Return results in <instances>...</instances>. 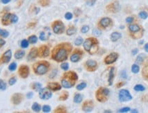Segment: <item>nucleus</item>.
<instances>
[{
	"label": "nucleus",
	"mask_w": 148,
	"mask_h": 113,
	"mask_svg": "<svg viewBox=\"0 0 148 113\" xmlns=\"http://www.w3.org/2000/svg\"><path fill=\"white\" fill-rule=\"evenodd\" d=\"M73 46L69 43H62L54 47L51 51V58L57 62H62L67 60Z\"/></svg>",
	"instance_id": "1"
},
{
	"label": "nucleus",
	"mask_w": 148,
	"mask_h": 113,
	"mask_svg": "<svg viewBox=\"0 0 148 113\" xmlns=\"http://www.w3.org/2000/svg\"><path fill=\"white\" fill-rule=\"evenodd\" d=\"M78 80V75L73 71H69L64 73L61 78V84L65 88H70L76 84Z\"/></svg>",
	"instance_id": "2"
},
{
	"label": "nucleus",
	"mask_w": 148,
	"mask_h": 113,
	"mask_svg": "<svg viewBox=\"0 0 148 113\" xmlns=\"http://www.w3.org/2000/svg\"><path fill=\"white\" fill-rule=\"evenodd\" d=\"M50 68V63L47 60H40L32 65V70L34 74L43 75L46 74Z\"/></svg>",
	"instance_id": "3"
},
{
	"label": "nucleus",
	"mask_w": 148,
	"mask_h": 113,
	"mask_svg": "<svg viewBox=\"0 0 148 113\" xmlns=\"http://www.w3.org/2000/svg\"><path fill=\"white\" fill-rule=\"evenodd\" d=\"M98 45H99V41L95 37H90L89 39H87L83 43L84 50L91 55L94 54L97 52L99 48Z\"/></svg>",
	"instance_id": "4"
},
{
	"label": "nucleus",
	"mask_w": 148,
	"mask_h": 113,
	"mask_svg": "<svg viewBox=\"0 0 148 113\" xmlns=\"http://www.w3.org/2000/svg\"><path fill=\"white\" fill-rule=\"evenodd\" d=\"M110 90L107 88L100 87L95 92V97L99 102L104 103L108 100Z\"/></svg>",
	"instance_id": "5"
},
{
	"label": "nucleus",
	"mask_w": 148,
	"mask_h": 113,
	"mask_svg": "<svg viewBox=\"0 0 148 113\" xmlns=\"http://www.w3.org/2000/svg\"><path fill=\"white\" fill-rule=\"evenodd\" d=\"M19 17L15 14L6 13L3 16L2 19V23L3 26H9L12 23H17L18 22Z\"/></svg>",
	"instance_id": "6"
},
{
	"label": "nucleus",
	"mask_w": 148,
	"mask_h": 113,
	"mask_svg": "<svg viewBox=\"0 0 148 113\" xmlns=\"http://www.w3.org/2000/svg\"><path fill=\"white\" fill-rule=\"evenodd\" d=\"M51 28L56 34H61L64 32L65 26L63 22L60 20H56L51 24Z\"/></svg>",
	"instance_id": "7"
},
{
	"label": "nucleus",
	"mask_w": 148,
	"mask_h": 113,
	"mask_svg": "<svg viewBox=\"0 0 148 113\" xmlns=\"http://www.w3.org/2000/svg\"><path fill=\"white\" fill-rule=\"evenodd\" d=\"M120 4L119 2H118L117 0H115L114 2H112L110 4H109L108 5L106 6V10L108 13H118L120 10Z\"/></svg>",
	"instance_id": "8"
},
{
	"label": "nucleus",
	"mask_w": 148,
	"mask_h": 113,
	"mask_svg": "<svg viewBox=\"0 0 148 113\" xmlns=\"http://www.w3.org/2000/svg\"><path fill=\"white\" fill-rule=\"evenodd\" d=\"M30 68L26 64H21L19 67L18 74L19 77L22 79H26L30 75Z\"/></svg>",
	"instance_id": "9"
},
{
	"label": "nucleus",
	"mask_w": 148,
	"mask_h": 113,
	"mask_svg": "<svg viewBox=\"0 0 148 113\" xmlns=\"http://www.w3.org/2000/svg\"><path fill=\"white\" fill-rule=\"evenodd\" d=\"M83 55H84V51L82 49H74V51L70 56V60L72 62H78L82 59Z\"/></svg>",
	"instance_id": "10"
},
{
	"label": "nucleus",
	"mask_w": 148,
	"mask_h": 113,
	"mask_svg": "<svg viewBox=\"0 0 148 113\" xmlns=\"http://www.w3.org/2000/svg\"><path fill=\"white\" fill-rule=\"evenodd\" d=\"M84 68L87 71L93 72L96 71L98 68V64L95 60H88L84 63Z\"/></svg>",
	"instance_id": "11"
},
{
	"label": "nucleus",
	"mask_w": 148,
	"mask_h": 113,
	"mask_svg": "<svg viewBox=\"0 0 148 113\" xmlns=\"http://www.w3.org/2000/svg\"><path fill=\"white\" fill-rule=\"evenodd\" d=\"M39 97L43 100H47L49 99L52 96V92L48 88H42L41 90L38 91Z\"/></svg>",
	"instance_id": "12"
},
{
	"label": "nucleus",
	"mask_w": 148,
	"mask_h": 113,
	"mask_svg": "<svg viewBox=\"0 0 148 113\" xmlns=\"http://www.w3.org/2000/svg\"><path fill=\"white\" fill-rule=\"evenodd\" d=\"M132 99V95H130V92L128 90L125 89H122L119 91V99L121 102H124V101H130Z\"/></svg>",
	"instance_id": "13"
},
{
	"label": "nucleus",
	"mask_w": 148,
	"mask_h": 113,
	"mask_svg": "<svg viewBox=\"0 0 148 113\" xmlns=\"http://www.w3.org/2000/svg\"><path fill=\"white\" fill-rule=\"evenodd\" d=\"M24 99V95L20 92L14 93L10 98V101L14 105H19L22 102Z\"/></svg>",
	"instance_id": "14"
},
{
	"label": "nucleus",
	"mask_w": 148,
	"mask_h": 113,
	"mask_svg": "<svg viewBox=\"0 0 148 113\" xmlns=\"http://www.w3.org/2000/svg\"><path fill=\"white\" fill-rule=\"evenodd\" d=\"M49 55V47L47 45H43L38 48V57L47 58Z\"/></svg>",
	"instance_id": "15"
},
{
	"label": "nucleus",
	"mask_w": 148,
	"mask_h": 113,
	"mask_svg": "<svg viewBox=\"0 0 148 113\" xmlns=\"http://www.w3.org/2000/svg\"><path fill=\"white\" fill-rule=\"evenodd\" d=\"M11 58H12V51L10 49H8L0 57V64L8 63Z\"/></svg>",
	"instance_id": "16"
},
{
	"label": "nucleus",
	"mask_w": 148,
	"mask_h": 113,
	"mask_svg": "<svg viewBox=\"0 0 148 113\" xmlns=\"http://www.w3.org/2000/svg\"><path fill=\"white\" fill-rule=\"evenodd\" d=\"M94 108V103L93 100H86L82 105V110L86 112H89L93 110Z\"/></svg>",
	"instance_id": "17"
},
{
	"label": "nucleus",
	"mask_w": 148,
	"mask_h": 113,
	"mask_svg": "<svg viewBox=\"0 0 148 113\" xmlns=\"http://www.w3.org/2000/svg\"><path fill=\"white\" fill-rule=\"evenodd\" d=\"M119 55L116 52H112L111 54L108 55L105 58L104 62L106 64H111L114 63L117 60Z\"/></svg>",
	"instance_id": "18"
},
{
	"label": "nucleus",
	"mask_w": 148,
	"mask_h": 113,
	"mask_svg": "<svg viewBox=\"0 0 148 113\" xmlns=\"http://www.w3.org/2000/svg\"><path fill=\"white\" fill-rule=\"evenodd\" d=\"M112 24V19L109 17H104L99 21V26L100 28L106 29L110 27Z\"/></svg>",
	"instance_id": "19"
},
{
	"label": "nucleus",
	"mask_w": 148,
	"mask_h": 113,
	"mask_svg": "<svg viewBox=\"0 0 148 113\" xmlns=\"http://www.w3.org/2000/svg\"><path fill=\"white\" fill-rule=\"evenodd\" d=\"M37 57H38V48L36 47H33L28 53V60L32 61L36 59Z\"/></svg>",
	"instance_id": "20"
},
{
	"label": "nucleus",
	"mask_w": 148,
	"mask_h": 113,
	"mask_svg": "<svg viewBox=\"0 0 148 113\" xmlns=\"http://www.w3.org/2000/svg\"><path fill=\"white\" fill-rule=\"evenodd\" d=\"M47 87L51 91H58L61 90L62 86L58 82H49L47 84Z\"/></svg>",
	"instance_id": "21"
},
{
	"label": "nucleus",
	"mask_w": 148,
	"mask_h": 113,
	"mask_svg": "<svg viewBox=\"0 0 148 113\" xmlns=\"http://www.w3.org/2000/svg\"><path fill=\"white\" fill-rule=\"evenodd\" d=\"M114 77H115V67H110L108 69V82L109 86L112 84Z\"/></svg>",
	"instance_id": "22"
},
{
	"label": "nucleus",
	"mask_w": 148,
	"mask_h": 113,
	"mask_svg": "<svg viewBox=\"0 0 148 113\" xmlns=\"http://www.w3.org/2000/svg\"><path fill=\"white\" fill-rule=\"evenodd\" d=\"M26 55V52L25 51H23L22 49H17V51L15 52V54H14V56H15V58L17 60H20L21 58H23V57L25 56Z\"/></svg>",
	"instance_id": "23"
},
{
	"label": "nucleus",
	"mask_w": 148,
	"mask_h": 113,
	"mask_svg": "<svg viewBox=\"0 0 148 113\" xmlns=\"http://www.w3.org/2000/svg\"><path fill=\"white\" fill-rule=\"evenodd\" d=\"M31 88H32L34 91L38 92V91L42 88V84H41V83H39V82H33V83L31 84Z\"/></svg>",
	"instance_id": "24"
},
{
	"label": "nucleus",
	"mask_w": 148,
	"mask_h": 113,
	"mask_svg": "<svg viewBox=\"0 0 148 113\" xmlns=\"http://www.w3.org/2000/svg\"><path fill=\"white\" fill-rule=\"evenodd\" d=\"M77 31L76 28L73 26H71L69 27V28L66 30V35H68V36H72V35H73L76 34Z\"/></svg>",
	"instance_id": "25"
},
{
	"label": "nucleus",
	"mask_w": 148,
	"mask_h": 113,
	"mask_svg": "<svg viewBox=\"0 0 148 113\" xmlns=\"http://www.w3.org/2000/svg\"><path fill=\"white\" fill-rule=\"evenodd\" d=\"M121 38V34L119 33V32H113L110 36V39L112 42L118 41Z\"/></svg>",
	"instance_id": "26"
},
{
	"label": "nucleus",
	"mask_w": 148,
	"mask_h": 113,
	"mask_svg": "<svg viewBox=\"0 0 148 113\" xmlns=\"http://www.w3.org/2000/svg\"><path fill=\"white\" fill-rule=\"evenodd\" d=\"M128 29L131 32H133V33H136L138 31L140 30V26L136 25V24H132V25H130L129 27H128Z\"/></svg>",
	"instance_id": "27"
},
{
	"label": "nucleus",
	"mask_w": 148,
	"mask_h": 113,
	"mask_svg": "<svg viewBox=\"0 0 148 113\" xmlns=\"http://www.w3.org/2000/svg\"><path fill=\"white\" fill-rule=\"evenodd\" d=\"M54 112L56 113H65L67 112V110H66V107H64V105H60L56 108Z\"/></svg>",
	"instance_id": "28"
},
{
	"label": "nucleus",
	"mask_w": 148,
	"mask_h": 113,
	"mask_svg": "<svg viewBox=\"0 0 148 113\" xmlns=\"http://www.w3.org/2000/svg\"><path fill=\"white\" fill-rule=\"evenodd\" d=\"M82 95L80 93H76V95H74L73 97V101L74 103H80L82 102Z\"/></svg>",
	"instance_id": "29"
},
{
	"label": "nucleus",
	"mask_w": 148,
	"mask_h": 113,
	"mask_svg": "<svg viewBox=\"0 0 148 113\" xmlns=\"http://www.w3.org/2000/svg\"><path fill=\"white\" fill-rule=\"evenodd\" d=\"M32 109L35 112H39L41 110V106L40 104H38V103L34 102L32 105Z\"/></svg>",
	"instance_id": "30"
},
{
	"label": "nucleus",
	"mask_w": 148,
	"mask_h": 113,
	"mask_svg": "<svg viewBox=\"0 0 148 113\" xmlns=\"http://www.w3.org/2000/svg\"><path fill=\"white\" fill-rule=\"evenodd\" d=\"M69 97V92L67 91H63L62 92L61 95L59 96L58 99L60 101H65Z\"/></svg>",
	"instance_id": "31"
},
{
	"label": "nucleus",
	"mask_w": 148,
	"mask_h": 113,
	"mask_svg": "<svg viewBox=\"0 0 148 113\" xmlns=\"http://www.w3.org/2000/svg\"><path fill=\"white\" fill-rule=\"evenodd\" d=\"M28 41H29V43L31 44H35L38 41V38H37V36L36 35H31L28 37Z\"/></svg>",
	"instance_id": "32"
},
{
	"label": "nucleus",
	"mask_w": 148,
	"mask_h": 113,
	"mask_svg": "<svg viewBox=\"0 0 148 113\" xmlns=\"http://www.w3.org/2000/svg\"><path fill=\"white\" fill-rule=\"evenodd\" d=\"M38 3L43 7H46L51 3V0H38Z\"/></svg>",
	"instance_id": "33"
},
{
	"label": "nucleus",
	"mask_w": 148,
	"mask_h": 113,
	"mask_svg": "<svg viewBox=\"0 0 148 113\" xmlns=\"http://www.w3.org/2000/svg\"><path fill=\"white\" fill-rule=\"evenodd\" d=\"M29 41H28V39H23L21 42V47L23 49H26L29 46Z\"/></svg>",
	"instance_id": "34"
},
{
	"label": "nucleus",
	"mask_w": 148,
	"mask_h": 113,
	"mask_svg": "<svg viewBox=\"0 0 148 113\" xmlns=\"http://www.w3.org/2000/svg\"><path fill=\"white\" fill-rule=\"evenodd\" d=\"M9 32L6 30L0 28V36H2L3 38H7L9 36Z\"/></svg>",
	"instance_id": "35"
},
{
	"label": "nucleus",
	"mask_w": 148,
	"mask_h": 113,
	"mask_svg": "<svg viewBox=\"0 0 148 113\" xmlns=\"http://www.w3.org/2000/svg\"><path fill=\"white\" fill-rule=\"evenodd\" d=\"M87 87V83L86 82H81L80 84L77 85L76 89L78 90H82Z\"/></svg>",
	"instance_id": "36"
},
{
	"label": "nucleus",
	"mask_w": 148,
	"mask_h": 113,
	"mask_svg": "<svg viewBox=\"0 0 148 113\" xmlns=\"http://www.w3.org/2000/svg\"><path fill=\"white\" fill-rule=\"evenodd\" d=\"M144 58H145V56L143 54H140L139 56H138L136 60V62L138 64H142V62L144 60Z\"/></svg>",
	"instance_id": "37"
},
{
	"label": "nucleus",
	"mask_w": 148,
	"mask_h": 113,
	"mask_svg": "<svg viewBox=\"0 0 148 113\" xmlns=\"http://www.w3.org/2000/svg\"><path fill=\"white\" fill-rule=\"evenodd\" d=\"M17 63L15 62H12V63L10 64V65L8 66V69H9L10 71H15L16 69H17Z\"/></svg>",
	"instance_id": "38"
},
{
	"label": "nucleus",
	"mask_w": 148,
	"mask_h": 113,
	"mask_svg": "<svg viewBox=\"0 0 148 113\" xmlns=\"http://www.w3.org/2000/svg\"><path fill=\"white\" fill-rule=\"evenodd\" d=\"M84 42H83V39H82V37H78L76 39V41H75V45H76V46H80L82 43H83Z\"/></svg>",
	"instance_id": "39"
},
{
	"label": "nucleus",
	"mask_w": 148,
	"mask_h": 113,
	"mask_svg": "<svg viewBox=\"0 0 148 113\" xmlns=\"http://www.w3.org/2000/svg\"><path fill=\"white\" fill-rule=\"evenodd\" d=\"M7 88V85L3 80L0 79V90H5Z\"/></svg>",
	"instance_id": "40"
},
{
	"label": "nucleus",
	"mask_w": 148,
	"mask_h": 113,
	"mask_svg": "<svg viewBox=\"0 0 148 113\" xmlns=\"http://www.w3.org/2000/svg\"><path fill=\"white\" fill-rule=\"evenodd\" d=\"M134 89L136 91H143V90H145V88L144 87L143 85L137 84L134 86Z\"/></svg>",
	"instance_id": "41"
},
{
	"label": "nucleus",
	"mask_w": 148,
	"mask_h": 113,
	"mask_svg": "<svg viewBox=\"0 0 148 113\" xmlns=\"http://www.w3.org/2000/svg\"><path fill=\"white\" fill-rule=\"evenodd\" d=\"M138 16H139V17L142 19H146L148 17V14L146 13L145 11H141V12H140L139 14H138Z\"/></svg>",
	"instance_id": "42"
},
{
	"label": "nucleus",
	"mask_w": 148,
	"mask_h": 113,
	"mask_svg": "<svg viewBox=\"0 0 148 113\" xmlns=\"http://www.w3.org/2000/svg\"><path fill=\"white\" fill-rule=\"evenodd\" d=\"M17 82V78H16L15 76H13L11 77L8 80V84L10 86H13V85L15 84Z\"/></svg>",
	"instance_id": "43"
},
{
	"label": "nucleus",
	"mask_w": 148,
	"mask_h": 113,
	"mask_svg": "<svg viewBox=\"0 0 148 113\" xmlns=\"http://www.w3.org/2000/svg\"><path fill=\"white\" fill-rule=\"evenodd\" d=\"M140 70V68L138 67L137 64H133L132 66V71L134 73H137Z\"/></svg>",
	"instance_id": "44"
},
{
	"label": "nucleus",
	"mask_w": 148,
	"mask_h": 113,
	"mask_svg": "<svg viewBox=\"0 0 148 113\" xmlns=\"http://www.w3.org/2000/svg\"><path fill=\"white\" fill-rule=\"evenodd\" d=\"M39 39H40V40H41V41H46L47 39H48V37L46 36V34H45V33L44 32H42L40 34Z\"/></svg>",
	"instance_id": "45"
},
{
	"label": "nucleus",
	"mask_w": 148,
	"mask_h": 113,
	"mask_svg": "<svg viewBox=\"0 0 148 113\" xmlns=\"http://www.w3.org/2000/svg\"><path fill=\"white\" fill-rule=\"evenodd\" d=\"M89 29L90 28L89 26H84L82 28H81V32L83 34L87 33V32L89 31Z\"/></svg>",
	"instance_id": "46"
},
{
	"label": "nucleus",
	"mask_w": 148,
	"mask_h": 113,
	"mask_svg": "<svg viewBox=\"0 0 148 113\" xmlns=\"http://www.w3.org/2000/svg\"><path fill=\"white\" fill-rule=\"evenodd\" d=\"M60 67H61L62 69L64 70V71H66V70L69 69V64L67 62H63L62 63L61 65H60Z\"/></svg>",
	"instance_id": "47"
},
{
	"label": "nucleus",
	"mask_w": 148,
	"mask_h": 113,
	"mask_svg": "<svg viewBox=\"0 0 148 113\" xmlns=\"http://www.w3.org/2000/svg\"><path fill=\"white\" fill-rule=\"evenodd\" d=\"M42 109H43V111L44 112H49L51 110V107L48 105H44Z\"/></svg>",
	"instance_id": "48"
},
{
	"label": "nucleus",
	"mask_w": 148,
	"mask_h": 113,
	"mask_svg": "<svg viewBox=\"0 0 148 113\" xmlns=\"http://www.w3.org/2000/svg\"><path fill=\"white\" fill-rule=\"evenodd\" d=\"M64 17H65V19H66V20H71V19H72V18H73V14L68 12V13H66V14H65Z\"/></svg>",
	"instance_id": "49"
},
{
	"label": "nucleus",
	"mask_w": 148,
	"mask_h": 113,
	"mask_svg": "<svg viewBox=\"0 0 148 113\" xmlns=\"http://www.w3.org/2000/svg\"><path fill=\"white\" fill-rule=\"evenodd\" d=\"M130 110V108L129 107H124V108H121L119 110V112H128Z\"/></svg>",
	"instance_id": "50"
},
{
	"label": "nucleus",
	"mask_w": 148,
	"mask_h": 113,
	"mask_svg": "<svg viewBox=\"0 0 148 113\" xmlns=\"http://www.w3.org/2000/svg\"><path fill=\"white\" fill-rule=\"evenodd\" d=\"M93 34L95 36H99L102 34V32H101L99 30L95 29L94 30H93Z\"/></svg>",
	"instance_id": "51"
},
{
	"label": "nucleus",
	"mask_w": 148,
	"mask_h": 113,
	"mask_svg": "<svg viewBox=\"0 0 148 113\" xmlns=\"http://www.w3.org/2000/svg\"><path fill=\"white\" fill-rule=\"evenodd\" d=\"M125 21H126V23H132L134 21V18L132 17H128L125 19Z\"/></svg>",
	"instance_id": "52"
},
{
	"label": "nucleus",
	"mask_w": 148,
	"mask_h": 113,
	"mask_svg": "<svg viewBox=\"0 0 148 113\" xmlns=\"http://www.w3.org/2000/svg\"><path fill=\"white\" fill-rule=\"evenodd\" d=\"M121 76L123 79H126L127 78V74H126L125 71H123L121 72Z\"/></svg>",
	"instance_id": "53"
},
{
	"label": "nucleus",
	"mask_w": 148,
	"mask_h": 113,
	"mask_svg": "<svg viewBox=\"0 0 148 113\" xmlns=\"http://www.w3.org/2000/svg\"><path fill=\"white\" fill-rule=\"evenodd\" d=\"M81 13H82V11L80 10V9H76V10H75V11H74V13H75V15H76V17H78L81 14Z\"/></svg>",
	"instance_id": "54"
},
{
	"label": "nucleus",
	"mask_w": 148,
	"mask_h": 113,
	"mask_svg": "<svg viewBox=\"0 0 148 113\" xmlns=\"http://www.w3.org/2000/svg\"><path fill=\"white\" fill-rule=\"evenodd\" d=\"M5 44H6V41H4L3 39H1V38H0V49H1V48H2L4 45H5Z\"/></svg>",
	"instance_id": "55"
},
{
	"label": "nucleus",
	"mask_w": 148,
	"mask_h": 113,
	"mask_svg": "<svg viewBox=\"0 0 148 113\" xmlns=\"http://www.w3.org/2000/svg\"><path fill=\"white\" fill-rule=\"evenodd\" d=\"M96 1H97V0H90L89 2H87V4H88V5L93 6V4H94L95 3Z\"/></svg>",
	"instance_id": "56"
},
{
	"label": "nucleus",
	"mask_w": 148,
	"mask_h": 113,
	"mask_svg": "<svg viewBox=\"0 0 148 113\" xmlns=\"http://www.w3.org/2000/svg\"><path fill=\"white\" fill-rule=\"evenodd\" d=\"M125 82H119V83H118L117 84V88H120L121 87V86H123V85H125Z\"/></svg>",
	"instance_id": "57"
},
{
	"label": "nucleus",
	"mask_w": 148,
	"mask_h": 113,
	"mask_svg": "<svg viewBox=\"0 0 148 113\" xmlns=\"http://www.w3.org/2000/svg\"><path fill=\"white\" fill-rule=\"evenodd\" d=\"M138 49H134L132 51V55H136V54H138Z\"/></svg>",
	"instance_id": "58"
},
{
	"label": "nucleus",
	"mask_w": 148,
	"mask_h": 113,
	"mask_svg": "<svg viewBox=\"0 0 148 113\" xmlns=\"http://www.w3.org/2000/svg\"><path fill=\"white\" fill-rule=\"evenodd\" d=\"M11 0H1V2L4 4H8L10 2Z\"/></svg>",
	"instance_id": "59"
},
{
	"label": "nucleus",
	"mask_w": 148,
	"mask_h": 113,
	"mask_svg": "<svg viewBox=\"0 0 148 113\" xmlns=\"http://www.w3.org/2000/svg\"><path fill=\"white\" fill-rule=\"evenodd\" d=\"M32 95H33V93H32V92H29V93L27 94V97L30 99V98H31L32 97Z\"/></svg>",
	"instance_id": "60"
},
{
	"label": "nucleus",
	"mask_w": 148,
	"mask_h": 113,
	"mask_svg": "<svg viewBox=\"0 0 148 113\" xmlns=\"http://www.w3.org/2000/svg\"><path fill=\"white\" fill-rule=\"evenodd\" d=\"M144 48H145V50L147 52H148V43L146 44L145 45V47H144Z\"/></svg>",
	"instance_id": "61"
},
{
	"label": "nucleus",
	"mask_w": 148,
	"mask_h": 113,
	"mask_svg": "<svg viewBox=\"0 0 148 113\" xmlns=\"http://www.w3.org/2000/svg\"><path fill=\"white\" fill-rule=\"evenodd\" d=\"M132 112H138V110H132Z\"/></svg>",
	"instance_id": "62"
},
{
	"label": "nucleus",
	"mask_w": 148,
	"mask_h": 113,
	"mask_svg": "<svg viewBox=\"0 0 148 113\" xmlns=\"http://www.w3.org/2000/svg\"><path fill=\"white\" fill-rule=\"evenodd\" d=\"M104 112H112V111L110 110H105Z\"/></svg>",
	"instance_id": "63"
},
{
	"label": "nucleus",
	"mask_w": 148,
	"mask_h": 113,
	"mask_svg": "<svg viewBox=\"0 0 148 113\" xmlns=\"http://www.w3.org/2000/svg\"><path fill=\"white\" fill-rule=\"evenodd\" d=\"M143 41H140V43H139L140 44H143Z\"/></svg>",
	"instance_id": "64"
}]
</instances>
